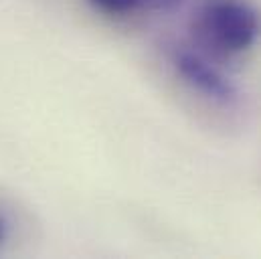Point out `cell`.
Masks as SVG:
<instances>
[{"instance_id": "cell-1", "label": "cell", "mask_w": 261, "mask_h": 259, "mask_svg": "<svg viewBox=\"0 0 261 259\" xmlns=\"http://www.w3.org/2000/svg\"><path fill=\"white\" fill-rule=\"evenodd\" d=\"M193 35L215 53H241L261 35V12L243 0H206L193 18Z\"/></svg>"}, {"instance_id": "cell-4", "label": "cell", "mask_w": 261, "mask_h": 259, "mask_svg": "<svg viewBox=\"0 0 261 259\" xmlns=\"http://www.w3.org/2000/svg\"><path fill=\"white\" fill-rule=\"evenodd\" d=\"M142 2H146V0H142ZM152 6H156V8H174L176 4H180L182 0H148Z\"/></svg>"}, {"instance_id": "cell-2", "label": "cell", "mask_w": 261, "mask_h": 259, "mask_svg": "<svg viewBox=\"0 0 261 259\" xmlns=\"http://www.w3.org/2000/svg\"><path fill=\"white\" fill-rule=\"evenodd\" d=\"M174 67L189 85H193L195 89H198L200 93H204L206 97L215 101L231 103L237 97L235 85L196 53H191V51L176 53Z\"/></svg>"}, {"instance_id": "cell-5", "label": "cell", "mask_w": 261, "mask_h": 259, "mask_svg": "<svg viewBox=\"0 0 261 259\" xmlns=\"http://www.w3.org/2000/svg\"><path fill=\"white\" fill-rule=\"evenodd\" d=\"M8 237V221L4 219V215H0V245L6 241Z\"/></svg>"}, {"instance_id": "cell-3", "label": "cell", "mask_w": 261, "mask_h": 259, "mask_svg": "<svg viewBox=\"0 0 261 259\" xmlns=\"http://www.w3.org/2000/svg\"><path fill=\"white\" fill-rule=\"evenodd\" d=\"M87 2L108 14H128L138 4H142V0H87Z\"/></svg>"}]
</instances>
